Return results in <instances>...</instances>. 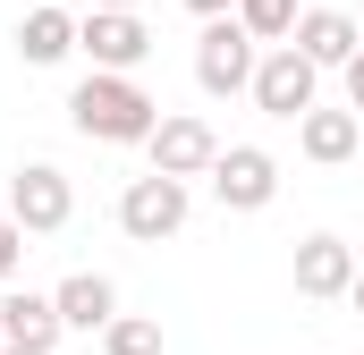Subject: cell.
<instances>
[{
    "label": "cell",
    "mask_w": 364,
    "mask_h": 355,
    "mask_svg": "<svg viewBox=\"0 0 364 355\" xmlns=\"http://www.w3.org/2000/svg\"><path fill=\"white\" fill-rule=\"evenodd\" d=\"M68 127L93 136V144H153L161 102L136 85V77H85V85L68 93Z\"/></svg>",
    "instance_id": "6da1fadb"
},
{
    "label": "cell",
    "mask_w": 364,
    "mask_h": 355,
    "mask_svg": "<svg viewBox=\"0 0 364 355\" xmlns=\"http://www.w3.org/2000/svg\"><path fill=\"white\" fill-rule=\"evenodd\" d=\"M255 68H263V43H255L237 17H212V26L195 34V85L212 93V102L255 93Z\"/></svg>",
    "instance_id": "7a4b0ae2"
},
{
    "label": "cell",
    "mask_w": 364,
    "mask_h": 355,
    "mask_svg": "<svg viewBox=\"0 0 364 355\" xmlns=\"http://www.w3.org/2000/svg\"><path fill=\"white\" fill-rule=\"evenodd\" d=\"M77 51L93 60V77H136L153 60V26L136 9H85L77 17Z\"/></svg>",
    "instance_id": "3957f363"
},
{
    "label": "cell",
    "mask_w": 364,
    "mask_h": 355,
    "mask_svg": "<svg viewBox=\"0 0 364 355\" xmlns=\"http://www.w3.org/2000/svg\"><path fill=\"white\" fill-rule=\"evenodd\" d=\"M255 110L296 127L305 110H322V68H314L296 43H272V51H263V68H255Z\"/></svg>",
    "instance_id": "277c9868"
},
{
    "label": "cell",
    "mask_w": 364,
    "mask_h": 355,
    "mask_svg": "<svg viewBox=\"0 0 364 355\" xmlns=\"http://www.w3.org/2000/svg\"><path fill=\"white\" fill-rule=\"evenodd\" d=\"M68 220H77V186H68V170L26 161V170L9 178V229H26V237H60Z\"/></svg>",
    "instance_id": "5b68a950"
},
{
    "label": "cell",
    "mask_w": 364,
    "mask_h": 355,
    "mask_svg": "<svg viewBox=\"0 0 364 355\" xmlns=\"http://www.w3.org/2000/svg\"><path fill=\"white\" fill-rule=\"evenodd\" d=\"M186 212H195V203H186V186L178 178H127V186H119V229H127V237H136V246H161V237H178L186 229Z\"/></svg>",
    "instance_id": "8992f818"
},
{
    "label": "cell",
    "mask_w": 364,
    "mask_h": 355,
    "mask_svg": "<svg viewBox=\"0 0 364 355\" xmlns=\"http://www.w3.org/2000/svg\"><path fill=\"white\" fill-rule=\"evenodd\" d=\"M144 161H153V178H212V161H220V136H212V119H195V110H170L161 127H153V144H144Z\"/></svg>",
    "instance_id": "52a82bcc"
},
{
    "label": "cell",
    "mask_w": 364,
    "mask_h": 355,
    "mask_svg": "<svg viewBox=\"0 0 364 355\" xmlns=\"http://www.w3.org/2000/svg\"><path fill=\"white\" fill-rule=\"evenodd\" d=\"M212 195H220V212H263V203L279 195V161L263 153V144H220Z\"/></svg>",
    "instance_id": "ba28073f"
},
{
    "label": "cell",
    "mask_w": 364,
    "mask_h": 355,
    "mask_svg": "<svg viewBox=\"0 0 364 355\" xmlns=\"http://www.w3.org/2000/svg\"><path fill=\"white\" fill-rule=\"evenodd\" d=\"M356 246L348 237H331V229H314L305 246H296V296H314V305H331V296H348L356 288Z\"/></svg>",
    "instance_id": "9c48e42d"
},
{
    "label": "cell",
    "mask_w": 364,
    "mask_h": 355,
    "mask_svg": "<svg viewBox=\"0 0 364 355\" xmlns=\"http://www.w3.org/2000/svg\"><path fill=\"white\" fill-rule=\"evenodd\" d=\"M288 43H296V51H305L314 68H348V60H356V51H364V26H356V17H348V9H305Z\"/></svg>",
    "instance_id": "30bf717a"
},
{
    "label": "cell",
    "mask_w": 364,
    "mask_h": 355,
    "mask_svg": "<svg viewBox=\"0 0 364 355\" xmlns=\"http://www.w3.org/2000/svg\"><path fill=\"white\" fill-rule=\"evenodd\" d=\"M51 305H60V330H85V339L119 322V288H110L102 271H77V279H60V288H51Z\"/></svg>",
    "instance_id": "8fae6325"
},
{
    "label": "cell",
    "mask_w": 364,
    "mask_h": 355,
    "mask_svg": "<svg viewBox=\"0 0 364 355\" xmlns=\"http://www.w3.org/2000/svg\"><path fill=\"white\" fill-rule=\"evenodd\" d=\"M296 144H305V161L339 170V161L364 153V119H356V110H305V119H296Z\"/></svg>",
    "instance_id": "7c38bea8"
},
{
    "label": "cell",
    "mask_w": 364,
    "mask_h": 355,
    "mask_svg": "<svg viewBox=\"0 0 364 355\" xmlns=\"http://www.w3.org/2000/svg\"><path fill=\"white\" fill-rule=\"evenodd\" d=\"M0 339H9V347H60V305H51V296H34V288H9V296H0Z\"/></svg>",
    "instance_id": "4fadbf2b"
},
{
    "label": "cell",
    "mask_w": 364,
    "mask_h": 355,
    "mask_svg": "<svg viewBox=\"0 0 364 355\" xmlns=\"http://www.w3.org/2000/svg\"><path fill=\"white\" fill-rule=\"evenodd\" d=\"M68 51H77V17L68 9H26L17 17V60L26 68H60Z\"/></svg>",
    "instance_id": "5bb4252c"
},
{
    "label": "cell",
    "mask_w": 364,
    "mask_h": 355,
    "mask_svg": "<svg viewBox=\"0 0 364 355\" xmlns=\"http://www.w3.org/2000/svg\"><path fill=\"white\" fill-rule=\"evenodd\" d=\"M296 17H305L296 0H237V26H246L255 43H288V34H296Z\"/></svg>",
    "instance_id": "9a60e30c"
},
{
    "label": "cell",
    "mask_w": 364,
    "mask_h": 355,
    "mask_svg": "<svg viewBox=\"0 0 364 355\" xmlns=\"http://www.w3.org/2000/svg\"><path fill=\"white\" fill-rule=\"evenodd\" d=\"M102 355H161V322L153 313H119L102 330Z\"/></svg>",
    "instance_id": "2e32d148"
},
{
    "label": "cell",
    "mask_w": 364,
    "mask_h": 355,
    "mask_svg": "<svg viewBox=\"0 0 364 355\" xmlns=\"http://www.w3.org/2000/svg\"><path fill=\"white\" fill-rule=\"evenodd\" d=\"M339 77H348V110H356V119H364V51H356V60H348V68H339Z\"/></svg>",
    "instance_id": "e0dca14e"
},
{
    "label": "cell",
    "mask_w": 364,
    "mask_h": 355,
    "mask_svg": "<svg viewBox=\"0 0 364 355\" xmlns=\"http://www.w3.org/2000/svg\"><path fill=\"white\" fill-rule=\"evenodd\" d=\"M17 254H26V229H0V279L17 271Z\"/></svg>",
    "instance_id": "ac0fdd59"
},
{
    "label": "cell",
    "mask_w": 364,
    "mask_h": 355,
    "mask_svg": "<svg viewBox=\"0 0 364 355\" xmlns=\"http://www.w3.org/2000/svg\"><path fill=\"white\" fill-rule=\"evenodd\" d=\"M186 9H195L203 26H212V17H237V0H186Z\"/></svg>",
    "instance_id": "d6986e66"
},
{
    "label": "cell",
    "mask_w": 364,
    "mask_h": 355,
    "mask_svg": "<svg viewBox=\"0 0 364 355\" xmlns=\"http://www.w3.org/2000/svg\"><path fill=\"white\" fill-rule=\"evenodd\" d=\"M348 305H356V313H364V271H356V288H348Z\"/></svg>",
    "instance_id": "ffe728a7"
},
{
    "label": "cell",
    "mask_w": 364,
    "mask_h": 355,
    "mask_svg": "<svg viewBox=\"0 0 364 355\" xmlns=\"http://www.w3.org/2000/svg\"><path fill=\"white\" fill-rule=\"evenodd\" d=\"M85 9H136V0H85Z\"/></svg>",
    "instance_id": "44dd1931"
},
{
    "label": "cell",
    "mask_w": 364,
    "mask_h": 355,
    "mask_svg": "<svg viewBox=\"0 0 364 355\" xmlns=\"http://www.w3.org/2000/svg\"><path fill=\"white\" fill-rule=\"evenodd\" d=\"M0 355H43V347H0Z\"/></svg>",
    "instance_id": "7402d4cb"
},
{
    "label": "cell",
    "mask_w": 364,
    "mask_h": 355,
    "mask_svg": "<svg viewBox=\"0 0 364 355\" xmlns=\"http://www.w3.org/2000/svg\"><path fill=\"white\" fill-rule=\"evenodd\" d=\"M0 229H9V195H0Z\"/></svg>",
    "instance_id": "603a6c76"
},
{
    "label": "cell",
    "mask_w": 364,
    "mask_h": 355,
    "mask_svg": "<svg viewBox=\"0 0 364 355\" xmlns=\"http://www.w3.org/2000/svg\"><path fill=\"white\" fill-rule=\"evenodd\" d=\"M0 347H9V339H0Z\"/></svg>",
    "instance_id": "cb8c5ba5"
}]
</instances>
